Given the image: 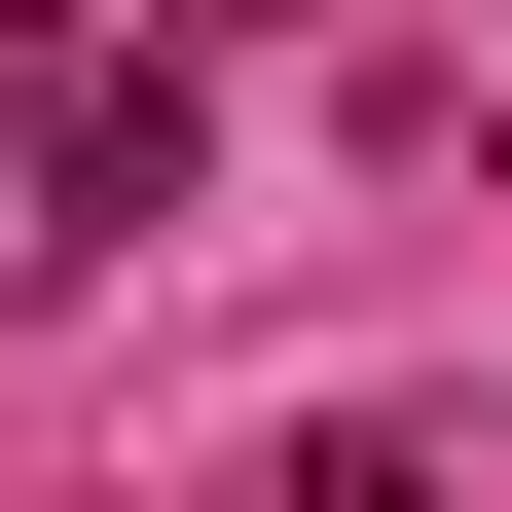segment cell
I'll return each instance as SVG.
<instances>
[{"mask_svg":"<svg viewBox=\"0 0 512 512\" xmlns=\"http://www.w3.org/2000/svg\"><path fill=\"white\" fill-rule=\"evenodd\" d=\"M147 220H183V110H147V74H110V110H74V147H37V220H0V256H147Z\"/></svg>","mask_w":512,"mask_h":512,"instance_id":"cell-1","label":"cell"},{"mask_svg":"<svg viewBox=\"0 0 512 512\" xmlns=\"http://www.w3.org/2000/svg\"><path fill=\"white\" fill-rule=\"evenodd\" d=\"M293 512H439V439H403V403H330V439H293Z\"/></svg>","mask_w":512,"mask_h":512,"instance_id":"cell-2","label":"cell"}]
</instances>
